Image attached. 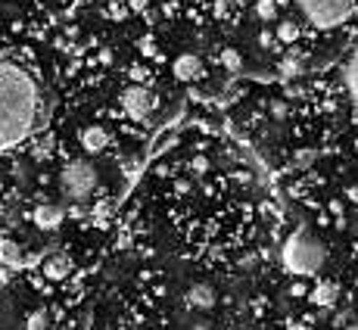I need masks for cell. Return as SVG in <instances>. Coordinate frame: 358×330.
Wrapping results in <instances>:
<instances>
[{"label": "cell", "mask_w": 358, "mask_h": 330, "mask_svg": "<svg viewBox=\"0 0 358 330\" xmlns=\"http://www.w3.org/2000/svg\"><path fill=\"white\" fill-rule=\"evenodd\" d=\"M44 119L41 81L13 53H0V153L34 137Z\"/></svg>", "instance_id": "cell-1"}, {"label": "cell", "mask_w": 358, "mask_h": 330, "mask_svg": "<svg viewBox=\"0 0 358 330\" xmlns=\"http://www.w3.org/2000/svg\"><path fill=\"white\" fill-rule=\"evenodd\" d=\"M187 306L190 308H199V312H206V308L215 306V290H212L209 284H194L187 290Z\"/></svg>", "instance_id": "cell-8"}, {"label": "cell", "mask_w": 358, "mask_h": 330, "mask_svg": "<svg viewBox=\"0 0 358 330\" xmlns=\"http://www.w3.org/2000/svg\"><path fill=\"white\" fill-rule=\"evenodd\" d=\"M296 6L315 29H336L355 13V0H296Z\"/></svg>", "instance_id": "cell-3"}, {"label": "cell", "mask_w": 358, "mask_h": 330, "mask_svg": "<svg viewBox=\"0 0 358 330\" xmlns=\"http://www.w3.org/2000/svg\"><path fill=\"white\" fill-rule=\"evenodd\" d=\"M343 81H346L349 97L358 103V44L352 47V53L346 57V66H343Z\"/></svg>", "instance_id": "cell-10"}, {"label": "cell", "mask_w": 358, "mask_h": 330, "mask_svg": "<svg viewBox=\"0 0 358 330\" xmlns=\"http://www.w3.org/2000/svg\"><path fill=\"white\" fill-rule=\"evenodd\" d=\"M22 262H25V256H22V250H19L16 240L0 237V265L3 268H22Z\"/></svg>", "instance_id": "cell-9"}, {"label": "cell", "mask_w": 358, "mask_h": 330, "mask_svg": "<svg viewBox=\"0 0 358 330\" xmlns=\"http://www.w3.org/2000/svg\"><path fill=\"white\" fill-rule=\"evenodd\" d=\"M25 330H47V315L44 312H31L25 321Z\"/></svg>", "instance_id": "cell-15"}, {"label": "cell", "mask_w": 358, "mask_h": 330, "mask_svg": "<svg viewBox=\"0 0 358 330\" xmlns=\"http://www.w3.org/2000/svg\"><path fill=\"white\" fill-rule=\"evenodd\" d=\"M122 109H125V115H131V119H147L150 113H153L156 100H153V91L143 85H131L122 91Z\"/></svg>", "instance_id": "cell-5"}, {"label": "cell", "mask_w": 358, "mask_h": 330, "mask_svg": "<svg viewBox=\"0 0 358 330\" xmlns=\"http://www.w3.org/2000/svg\"><path fill=\"white\" fill-rule=\"evenodd\" d=\"M343 330H358V324H343Z\"/></svg>", "instance_id": "cell-18"}, {"label": "cell", "mask_w": 358, "mask_h": 330, "mask_svg": "<svg viewBox=\"0 0 358 330\" xmlns=\"http://www.w3.org/2000/svg\"><path fill=\"white\" fill-rule=\"evenodd\" d=\"M63 218H66V212L59 209V206H53V203L38 206V209H34V224L44 228V231H57L59 224H63Z\"/></svg>", "instance_id": "cell-6"}, {"label": "cell", "mask_w": 358, "mask_h": 330, "mask_svg": "<svg viewBox=\"0 0 358 330\" xmlns=\"http://www.w3.org/2000/svg\"><path fill=\"white\" fill-rule=\"evenodd\" d=\"M280 259H284V268L290 274L312 278V274H318L321 265H324L327 250L308 231H296L293 237L284 243V252H280Z\"/></svg>", "instance_id": "cell-2"}, {"label": "cell", "mask_w": 358, "mask_h": 330, "mask_svg": "<svg viewBox=\"0 0 358 330\" xmlns=\"http://www.w3.org/2000/svg\"><path fill=\"white\" fill-rule=\"evenodd\" d=\"M44 274L50 280H63V278H69V274H72V259L66 256V252H53V256H47L44 259Z\"/></svg>", "instance_id": "cell-7"}, {"label": "cell", "mask_w": 358, "mask_h": 330, "mask_svg": "<svg viewBox=\"0 0 358 330\" xmlns=\"http://www.w3.org/2000/svg\"><path fill=\"white\" fill-rule=\"evenodd\" d=\"M81 141H85V150H87V153H100V150H106L109 134L97 125V128H87V131L81 134Z\"/></svg>", "instance_id": "cell-13"}, {"label": "cell", "mask_w": 358, "mask_h": 330, "mask_svg": "<svg viewBox=\"0 0 358 330\" xmlns=\"http://www.w3.org/2000/svg\"><path fill=\"white\" fill-rule=\"evenodd\" d=\"M274 13H278L274 0H262V3H259V16H262V19H274Z\"/></svg>", "instance_id": "cell-16"}, {"label": "cell", "mask_w": 358, "mask_h": 330, "mask_svg": "<svg viewBox=\"0 0 358 330\" xmlns=\"http://www.w3.org/2000/svg\"><path fill=\"white\" fill-rule=\"evenodd\" d=\"M278 38L287 41V44H293V41L299 38V25H296V22H280L278 25Z\"/></svg>", "instance_id": "cell-14"}, {"label": "cell", "mask_w": 358, "mask_h": 330, "mask_svg": "<svg viewBox=\"0 0 358 330\" xmlns=\"http://www.w3.org/2000/svg\"><path fill=\"white\" fill-rule=\"evenodd\" d=\"M199 72H203V63H199V57H194V53H184V57L175 59V75L181 81H194Z\"/></svg>", "instance_id": "cell-11"}, {"label": "cell", "mask_w": 358, "mask_h": 330, "mask_svg": "<svg viewBox=\"0 0 358 330\" xmlns=\"http://www.w3.org/2000/svg\"><path fill=\"white\" fill-rule=\"evenodd\" d=\"M222 63L228 66V69H237V66H240V57H237L234 50H224V53H222Z\"/></svg>", "instance_id": "cell-17"}, {"label": "cell", "mask_w": 358, "mask_h": 330, "mask_svg": "<svg viewBox=\"0 0 358 330\" xmlns=\"http://www.w3.org/2000/svg\"><path fill=\"white\" fill-rule=\"evenodd\" d=\"M59 184H63V194L72 199V203H85V199L94 196L97 190V171H94L91 162L85 159H72L59 175Z\"/></svg>", "instance_id": "cell-4"}, {"label": "cell", "mask_w": 358, "mask_h": 330, "mask_svg": "<svg viewBox=\"0 0 358 330\" xmlns=\"http://www.w3.org/2000/svg\"><path fill=\"white\" fill-rule=\"evenodd\" d=\"M336 299H340V290H336V284H330V280H321V284L312 290V302H315V306L330 308Z\"/></svg>", "instance_id": "cell-12"}]
</instances>
